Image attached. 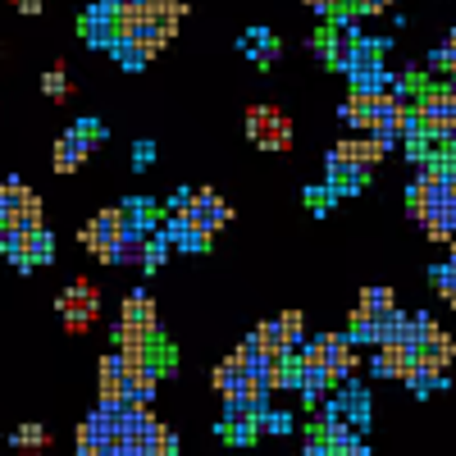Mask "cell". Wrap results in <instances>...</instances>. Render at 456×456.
I'll list each match as a JSON object with an SVG mask.
<instances>
[{
  "label": "cell",
  "instance_id": "cell-30",
  "mask_svg": "<svg viewBox=\"0 0 456 456\" xmlns=\"http://www.w3.org/2000/svg\"><path fill=\"white\" fill-rule=\"evenodd\" d=\"M306 201H311V210H324V206H329V192H320V187H311V192H306Z\"/></svg>",
  "mask_w": 456,
  "mask_h": 456
},
{
  "label": "cell",
  "instance_id": "cell-2",
  "mask_svg": "<svg viewBox=\"0 0 456 456\" xmlns=\"http://www.w3.org/2000/svg\"><path fill=\"white\" fill-rule=\"evenodd\" d=\"M105 142V128L96 124V119H83V124H73L60 142H55V151H51V165H55V174H73V169H83V160L92 156V151Z\"/></svg>",
  "mask_w": 456,
  "mask_h": 456
},
{
  "label": "cell",
  "instance_id": "cell-10",
  "mask_svg": "<svg viewBox=\"0 0 456 456\" xmlns=\"http://www.w3.org/2000/svg\"><path fill=\"white\" fill-rule=\"evenodd\" d=\"M28 197H32V187H23L19 178H10V183H0V228H5L23 206H28Z\"/></svg>",
  "mask_w": 456,
  "mask_h": 456
},
{
  "label": "cell",
  "instance_id": "cell-8",
  "mask_svg": "<svg viewBox=\"0 0 456 456\" xmlns=\"http://www.w3.org/2000/svg\"><path fill=\"white\" fill-rule=\"evenodd\" d=\"M165 238H169L178 251H210V233L192 228V224H187V215H169V224H165Z\"/></svg>",
  "mask_w": 456,
  "mask_h": 456
},
{
  "label": "cell",
  "instance_id": "cell-25",
  "mask_svg": "<svg viewBox=\"0 0 456 456\" xmlns=\"http://www.w3.org/2000/svg\"><path fill=\"white\" fill-rule=\"evenodd\" d=\"M256 434H260V425H224V438H228V443H238V447H247Z\"/></svg>",
  "mask_w": 456,
  "mask_h": 456
},
{
  "label": "cell",
  "instance_id": "cell-22",
  "mask_svg": "<svg viewBox=\"0 0 456 456\" xmlns=\"http://www.w3.org/2000/svg\"><path fill=\"white\" fill-rule=\"evenodd\" d=\"M434 283H438L443 301L456 311V265H438V270H434Z\"/></svg>",
  "mask_w": 456,
  "mask_h": 456
},
{
  "label": "cell",
  "instance_id": "cell-27",
  "mask_svg": "<svg viewBox=\"0 0 456 456\" xmlns=\"http://www.w3.org/2000/svg\"><path fill=\"white\" fill-rule=\"evenodd\" d=\"M388 5H393V0H352V10H356V14H384Z\"/></svg>",
  "mask_w": 456,
  "mask_h": 456
},
{
  "label": "cell",
  "instance_id": "cell-16",
  "mask_svg": "<svg viewBox=\"0 0 456 456\" xmlns=\"http://www.w3.org/2000/svg\"><path fill=\"white\" fill-rule=\"evenodd\" d=\"M10 443H14L19 452H46V447H51V434H46L42 425H19Z\"/></svg>",
  "mask_w": 456,
  "mask_h": 456
},
{
  "label": "cell",
  "instance_id": "cell-14",
  "mask_svg": "<svg viewBox=\"0 0 456 456\" xmlns=\"http://www.w3.org/2000/svg\"><path fill=\"white\" fill-rule=\"evenodd\" d=\"M361 311H365L370 320H384V315H393V311H397V297H393V288H365V292H361Z\"/></svg>",
  "mask_w": 456,
  "mask_h": 456
},
{
  "label": "cell",
  "instance_id": "cell-12",
  "mask_svg": "<svg viewBox=\"0 0 456 456\" xmlns=\"http://www.w3.org/2000/svg\"><path fill=\"white\" fill-rule=\"evenodd\" d=\"M146 10H151V19H156V23H165V32L174 37L178 23L187 19V0H146Z\"/></svg>",
  "mask_w": 456,
  "mask_h": 456
},
{
  "label": "cell",
  "instance_id": "cell-18",
  "mask_svg": "<svg viewBox=\"0 0 456 456\" xmlns=\"http://www.w3.org/2000/svg\"><path fill=\"white\" fill-rule=\"evenodd\" d=\"M5 228H19V233H37V228H42V197L32 192V197H28V206H23Z\"/></svg>",
  "mask_w": 456,
  "mask_h": 456
},
{
  "label": "cell",
  "instance_id": "cell-17",
  "mask_svg": "<svg viewBox=\"0 0 456 456\" xmlns=\"http://www.w3.org/2000/svg\"><path fill=\"white\" fill-rule=\"evenodd\" d=\"M406 384H411V393H415V397H429L434 388H443V384H447V374H434V370H425V365H415V370L406 374Z\"/></svg>",
  "mask_w": 456,
  "mask_h": 456
},
{
  "label": "cell",
  "instance_id": "cell-26",
  "mask_svg": "<svg viewBox=\"0 0 456 456\" xmlns=\"http://www.w3.org/2000/svg\"><path fill=\"white\" fill-rule=\"evenodd\" d=\"M260 429H265V434H288V415L265 411V415H260Z\"/></svg>",
  "mask_w": 456,
  "mask_h": 456
},
{
  "label": "cell",
  "instance_id": "cell-23",
  "mask_svg": "<svg viewBox=\"0 0 456 456\" xmlns=\"http://www.w3.org/2000/svg\"><path fill=\"white\" fill-rule=\"evenodd\" d=\"M42 92H46L51 101H64V96L73 92V83H69V73H64V69H51L46 78H42Z\"/></svg>",
  "mask_w": 456,
  "mask_h": 456
},
{
  "label": "cell",
  "instance_id": "cell-7",
  "mask_svg": "<svg viewBox=\"0 0 456 456\" xmlns=\"http://www.w3.org/2000/svg\"><path fill=\"white\" fill-rule=\"evenodd\" d=\"M215 393H224V397H238V393H256V384H251V370H247V361H238V356H228L224 365H215Z\"/></svg>",
  "mask_w": 456,
  "mask_h": 456
},
{
  "label": "cell",
  "instance_id": "cell-9",
  "mask_svg": "<svg viewBox=\"0 0 456 456\" xmlns=\"http://www.w3.org/2000/svg\"><path fill=\"white\" fill-rule=\"evenodd\" d=\"M124 324L133 329H146V333H156V301H151L146 292H128L124 297V311H119Z\"/></svg>",
  "mask_w": 456,
  "mask_h": 456
},
{
  "label": "cell",
  "instance_id": "cell-3",
  "mask_svg": "<svg viewBox=\"0 0 456 456\" xmlns=\"http://www.w3.org/2000/svg\"><path fill=\"white\" fill-rule=\"evenodd\" d=\"M247 137L260 151H288L292 146V119L279 105H251L247 110Z\"/></svg>",
  "mask_w": 456,
  "mask_h": 456
},
{
  "label": "cell",
  "instance_id": "cell-13",
  "mask_svg": "<svg viewBox=\"0 0 456 456\" xmlns=\"http://www.w3.org/2000/svg\"><path fill=\"white\" fill-rule=\"evenodd\" d=\"M114 347L119 352H151L156 347V333H146V329H133V324H114Z\"/></svg>",
  "mask_w": 456,
  "mask_h": 456
},
{
  "label": "cell",
  "instance_id": "cell-15",
  "mask_svg": "<svg viewBox=\"0 0 456 456\" xmlns=\"http://www.w3.org/2000/svg\"><path fill=\"white\" fill-rule=\"evenodd\" d=\"M256 338H260V347H265V352H274V356H292V342H288V333H283V324H279V320H265V324L256 329Z\"/></svg>",
  "mask_w": 456,
  "mask_h": 456
},
{
  "label": "cell",
  "instance_id": "cell-21",
  "mask_svg": "<svg viewBox=\"0 0 456 456\" xmlns=\"http://www.w3.org/2000/svg\"><path fill=\"white\" fill-rule=\"evenodd\" d=\"M279 324H283V333H288V342H292V352H301V333H306V315H301V311H283V315H279Z\"/></svg>",
  "mask_w": 456,
  "mask_h": 456
},
{
  "label": "cell",
  "instance_id": "cell-32",
  "mask_svg": "<svg viewBox=\"0 0 456 456\" xmlns=\"http://www.w3.org/2000/svg\"><path fill=\"white\" fill-rule=\"evenodd\" d=\"M447 265H456V242H452V256H447Z\"/></svg>",
  "mask_w": 456,
  "mask_h": 456
},
{
  "label": "cell",
  "instance_id": "cell-28",
  "mask_svg": "<svg viewBox=\"0 0 456 456\" xmlns=\"http://www.w3.org/2000/svg\"><path fill=\"white\" fill-rule=\"evenodd\" d=\"M306 5H311L315 14H333L338 5H347V0H306Z\"/></svg>",
  "mask_w": 456,
  "mask_h": 456
},
{
  "label": "cell",
  "instance_id": "cell-1",
  "mask_svg": "<svg viewBox=\"0 0 456 456\" xmlns=\"http://www.w3.org/2000/svg\"><path fill=\"white\" fill-rule=\"evenodd\" d=\"M55 311L64 315V329H69L73 338H83V333L96 324V315H101V292H96V283H92V279H73V283L60 292Z\"/></svg>",
  "mask_w": 456,
  "mask_h": 456
},
{
  "label": "cell",
  "instance_id": "cell-20",
  "mask_svg": "<svg viewBox=\"0 0 456 456\" xmlns=\"http://www.w3.org/2000/svg\"><path fill=\"white\" fill-rule=\"evenodd\" d=\"M169 247H174L169 238H151V242H146V256H142V270L156 274L160 265H165V256H169Z\"/></svg>",
  "mask_w": 456,
  "mask_h": 456
},
{
  "label": "cell",
  "instance_id": "cell-11",
  "mask_svg": "<svg viewBox=\"0 0 456 456\" xmlns=\"http://www.w3.org/2000/svg\"><path fill=\"white\" fill-rule=\"evenodd\" d=\"M110 55L119 60L124 69H142V64H151V60H156V51H151V46H142V42H133V37H119V42L110 46Z\"/></svg>",
  "mask_w": 456,
  "mask_h": 456
},
{
  "label": "cell",
  "instance_id": "cell-19",
  "mask_svg": "<svg viewBox=\"0 0 456 456\" xmlns=\"http://www.w3.org/2000/svg\"><path fill=\"white\" fill-rule=\"evenodd\" d=\"M51 256H55L51 233H46V228H37V233L28 238V260H32V265H51Z\"/></svg>",
  "mask_w": 456,
  "mask_h": 456
},
{
  "label": "cell",
  "instance_id": "cell-6",
  "mask_svg": "<svg viewBox=\"0 0 456 456\" xmlns=\"http://www.w3.org/2000/svg\"><path fill=\"white\" fill-rule=\"evenodd\" d=\"M333 151H338L342 160H352V165H356L361 174H370V169H374L379 160L388 156V142H384V137H374V133H361V137H347V142H338Z\"/></svg>",
  "mask_w": 456,
  "mask_h": 456
},
{
  "label": "cell",
  "instance_id": "cell-5",
  "mask_svg": "<svg viewBox=\"0 0 456 456\" xmlns=\"http://www.w3.org/2000/svg\"><path fill=\"white\" fill-rule=\"evenodd\" d=\"M178 215H187V224L201 228V233H210V238L219 233V228H224L228 219H233L228 201H224L219 192H210V187H206V192H192V197H187V206H183Z\"/></svg>",
  "mask_w": 456,
  "mask_h": 456
},
{
  "label": "cell",
  "instance_id": "cell-31",
  "mask_svg": "<svg viewBox=\"0 0 456 456\" xmlns=\"http://www.w3.org/2000/svg\"><path fill=\"white\" fill-rule=\"evenodd\" d=\"M19 14H42V0H14Z\"/></svg>",
  "mask_w": 456,
  "mask_h": 456
},
{
  "label": "cell",
  "instance_id": "cell-4",
  "mask_svg": "<svg viewBox=\"0 0 456 456\" xmlns=\"http://www.w3.org/2000/svg\"><path fill=\"white\" fill-rule=\"evenodd\" d=\"M124 224H128V210L119 206V210H101L92 224H83V233H78V242L101 260V265H110V247L124 238Z\"/></svg>",
  "mask_w": 456,
  "mask_h": 456
},
{
  "label": "cell",
  "instance_id": "cell-24",
  "mask_svg": "<svg viewBox=\"0 0 456 456\" xmlns=\"http://www.w3.org/2000/svg\"><path fill=\"white\" fill-rule=\"evenodd\" d=\"M429 64H434V69H447V73H456V32H452L447 42L434 51V60H429Z\"/></svg>",
  "mask_w": 456,
  "mask_h": 456
},
{
  "label": "cell",
  "instance_id": "cell-29",
  "mask_svg": "<svg viewBox=\"0 0 456 456\" xmlns=\"http://www.w3.org/2000/svg\"><path fill=\"white\" fill-rule=\"evenodd\" d=\"M151 156H156V146H151V142H142V146L133 151V160H137V165H151Z\"/></svg>",
  "mask_w": 456,
  "mask_h": 456
}]
</instances>
